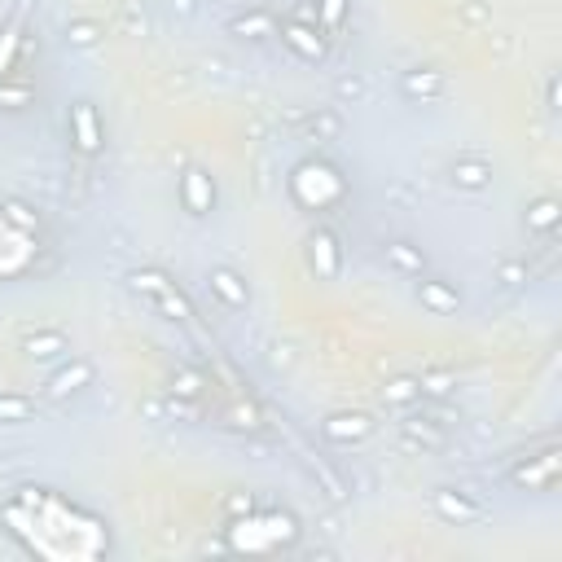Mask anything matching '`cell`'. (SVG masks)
Segmentation results:
<instances>
[{
    "instance_id": "6da1fadb",
    "label": "cell",
    "mask_w": 562,
    "mask_h": 562,
    "mask_svg": "<svg viewBox=\"0 0 562 562\" xmlns=\"http://www.w3.org/2000/svg\"><path fill=\"white\" fill-rule=\"evenodd\" d=\"M88 378H92V369H88V365L66 369V374H57V378H53V396H66V391H75V382H88Z\"/></svg>"
},
{
    "instance_id": "7a4b0ae2",
    "label": "cell",
    "mask_w": 562,
    "mask_h": 562,
    "mask_svg": "<svg viewBox=\"0 0 562 562\" xmlns=\"http://www.w3.org/2000/svg\"><path fill=\"white\" fill-rule=\"evenodd\" d=\"M185 189H189V207L194 211H202L211 202V194H207V181H202V172H189L185 176Z\"/></svg>"
},
{
    "instance_id": "3957f363",
    "label": "cell",
    "mask_w": 562,
    "mask_h": 562,
    "mask_svg": "<svg viewBox=\"0 0 562 562\" xmlns=\"http://www.w3.org/2000/svg\"><path fill=\"white\" fill-rule=\"evenodd\" d=\"M211 285H215L224 299H229V303H246V290H237V277H233V272H215Z\"/></svg>"
},
{
    "instance_id": "277c9868",
    "label": "cell",
    "mask_w": 562,
    "mask_h": 562,
    "mask_svg": "<svg viewBox=\"0 0 562 562\" xmlns=\"http://www.w3.org/2000/svg\"><path fill=\"white\" fill-rule=\"evenodd\" d=\"M27 417H31V404L27 400H14V396L0 400V422H27Z\"/></svg>"
},
{
    "instance_id": "5b68a950",
    "label": "cell",
    "mask_w": 562,
    "mask_h": 562,
    "mask_svg": "<svg viewBox=\"0 0 562 562\" xmlns=\"http://www.w3.org/2000/svg\"><path fill=\"white\" fill-rule=\"evenodd\" d=\"M457 181H461V185H483V181H488V167H479V163H461V167H457Z\"/></svg>"
},
{
    "instance_id": "8992f818",
    "label": "cell",
    "mask_w": 562,
    "mask_h": 562,
    "mask_svg": "<svg viewBox=\"0 0 562 562\" xmlns=\"http://www.w3.org/2000/svg\"><path fill=\"white\" fill-rule=\"evenodd\" d=\"M365 435V417H334V426H330V435Z\"/></svg>"
},
{
    "instance_id": "52a82bcc",
    "label": "cell",
    "mask_w": 562,
    "mask_h": 562,
    "mask_svg": "<svg viewBox=\"0 0 562 562\" xmlns=\"http://www.w3.org/2000/svg\"><path fill=\"white\" fill-rule=\"evenodd\" d=\"M285 40H290V44H299V49H303L308 57H317V53H321V40H308V31H299V27H290V31H285Z\"/></svg>"
},
{
    "instance_id": "ba28073f",
    "label": "cell",
    "mask_w": 562,
    "mask_h": 562,
    "mask_svg": "<svg viewBox=\"0 0 562 562\" xmlns=\"http://www.w3.org/2000/svg\"><path fill=\"white\" fill-rule=\"evenodd\" d=\"M79 128H83V145H97V137H92V119H88V110H79Z\"/></svg>"
},
{
    "instance_id": "9c48e42d",
    "label": "cell",
    "mask_w": 562,
    "mask_h": 562,
    "mask_svg": "<svg viewBox=\"0 0 562 562\" xmlns=\"http://www.w3.org/2000/svg\"><path fill=\"white\" fill-rule=\"evenodd\" d=\"M53 348H62V339H35V343H31V352H35V356H49Z\"/></svg>"
},
{
    "instance_id": "30bf717a",
    "label": "cell",
    "mask_w": 562,
    "mask_h": 562,
    "mask_svg": "<svg viewBox=\"0 0 562 562\" xmlns=\"http://www.w3.org/2000/svg\"><path fill=\"white\" fill-rule=\"evenodd\" d=\"M554 220V202H541V207H536V224H549Z\"/></svg>"
},
{
    "instance_id": "8fae6325",
    "label": "cell",
    "mask_w": 562,
    "mask_h": 562,
    "mask_svg": "<svg viewBox=\"0 0 562 562\" xmlns=\"http://www.w3.org/2000/svg\"><path fill=\"white\" fill-rule=\"evenodd\" d=\"M268 31V18H250V22H237V31Z\"/></svg>"
},
{
    "instance_id": "7c38bea8",
    "label": "cell",
    "mask_w": 562,
    "mask_h": 562,
    "mask_svg": "<svg viewBox=\"0 0 562 562\" xmlns=\"http://www.w3.org/2000/svg\"><path fill=\"white\" fill-rule=\"evenodd\" d=\"M391 396H396V400H404V396H413V382H396V387H391Z\"/></svg>"
},
{
    "instance_id": "4fadbf2b",
    "label": "cell",
    "mask_w": 562,
    "mask_h": 562,
    "mask_svg": "<svg viewBox=\"0 0 562 562\" xmlns=\"http://www.w3.org/2000/svg\"><path fill=\"white\" fill-rule=\"evenodd\" d=\"M339 9H343V0H325V14L330 18H339Z\"/></svg>"
}]
</instances>
